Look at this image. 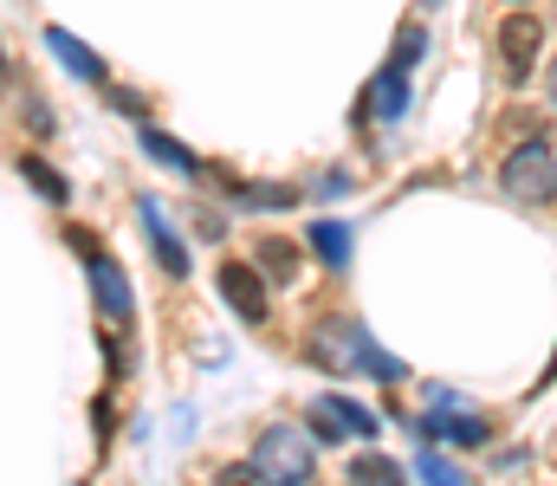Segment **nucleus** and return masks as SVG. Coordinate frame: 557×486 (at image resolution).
<instances>
[{"label":"nucleus","instance_id":"nucleus-1","mask_svg":"<svg viewBox=\"0 0 557 486\" xmlns=\"http://www.w3.org/2000/svg\"><path fill=\"white\" fill-rule=\"evenodd\" d=\"M253 461H260V468H267V474H273L278 486H305V481H311V468H318V454H311V441H305L298 428H285V422L260 435V448H253Z\"/></svg>","mask_w":557,"mask_h":486},{"label":"nucleus","instance_id":"nucleus-2","mask_svg":"<svg viewBox=\"0 0 557 486\" xmlns=\"http://www.w3.org/2000/svg\"><path fill=\"white\" fill-rule=\"evenodd\" d=\"M499 182H506V195L512 201H552L557 195V157L545 144H519L506 169H499Z\"/></svg>","mask_w":557,"mask_h":486},{"label":"nucleus","instance_id":"nucleus-3","mask_svg":"<svg viewBox=\"0 0 557 486\" xmlns=\"http://www.w3.org/2000/svg\"><path fill=\"white\" fill-rule=\"evenodd\" d=\"M78 247H85V260H91V292H98V306H104V319H131V279H124V266L91 240V234H72Z\"/></svg>","mask_w":557,"mask_h":486},{"label":"nucleus","instance_id":"nucleus-4","mask_svg":"<svg viewBox=\"0 0 557 486\" xmlns=\"http://www.w3.org/2000/svg\"><path fill=\"white\" fill-rule=\"evenodd\" d=\"M539 39H545V26H539L532 13H512V20L499 26V65H506V78H512V85H519V78H532Z\"/></svg>","mask_w":557,"mask_h":486},{"label":"nucleus","instance_id":"nucleus-5","mask_svg":"<svg viewBox=\"0 0 557 486\" xmlns=\"http://www.w3.org/2000/svg\"><path fill=\"white\" fill-rule=\"evenodd\" d=\"M221 299H227L247 324H267V312H273V306H267V279H260L253 266H240V260L221 266Z\"/></svg>","mask_w":557,"mask_h":486},{"label":"nucleus","instance_id":"nucleus-6","mask_svg":"<svg viewBox=\"0 0 557 486\" xmlns=\"http://www.w3.org/2000/svg\"><path fill=\"white\" fill-rule=\"evenodd\" d=\"M143 227H149V240H156L162 273H169V279H188V247L175 240V227L162 221V208H156V201H143Z\"/></svg>","mask_w":557,"mask_h":486},{"label":"nucleus","instance_id":"nucleus-7","mask_svg":"<svg viewBox=\"0 0 557 486\" xmlns=\"http://www.w3.org/2000/svg\"><path fill=\"white\" fill-rule=\"evenodd\" d=\"M311 428H318V435H376V422H370L357 402H344V396H324V402L311 409Z\"/></svg>","mask_w":557,"mask_h":486},{"label":"nucleus","instance_id":"nucleus-8","mask_svg":"<svg viewBox=\"0 0 557 486\" xmlns=\"http://www.w3.org/2000/svg\"><path fill=\"white\" fill-rule=\"evenodd\" d=\"M370 111H376L383 124H396V117L409 111V65H389V72L376 78V98H370Z\"/></svg>","mask_w":557,"mask_h":486},{"label":"nucleus","instance_id":"nucleus-9","mask_svg":"<svg viewBox=\"0 0 557 486\" xmlns=\"http://www.w3.org/2000/svg\"><path fill=\"white\" fill-rule=\"evenodd\" d=\"M421 435H428V441H460V448H480V441H486V422H473V415H441V409H434V415L421 422Z\"/></svg>","mask_w":557,"mask_h":486},{"label":"nucleus","instance_id":"nucleus-10","mask_svg":"<svg viewBox=\"0 0 557 486\" xmlns=\"http://www.w3.org/2000/svg\"><path fill=\"white\" fill-rule=\"evenodd\" d=\"M46 46H52V52H59V59H65L72 72H85L91 85H104V65H98V59H91V52H85V46H78L72 33H59V26H52V33H46Z\"/></svg>","mask_w":557,"mask_h":486},{"label":"nucleus","instance_id":"nucleus-11","mask_svg":"<svg viewBox=\"0 0 557 486\" xmlns=\"http://www.w3.org/2000/svg\"><path fill=\"white\" fill-rule=\"evenodd\" d=\"M350 486H403V468L389 454H357L350 461Z\"/></svg>","mask_w":557,"mask_h":486},{"label":"nucleus","instance_id":"nucleus-12","mask_svg":"<svg viewBox=\"0 0 557 486\" xmlns=\"http://www.w3.org/2000/svg\"><path fill=\"white\" fill-rule=\"evenodd\" d=\"M311 247H318V260L344 266V260H350V227H344V221H318V227H311Z\"/></svg>","mask_w":557,"mask_h":486},{"label":"nucleus","instance_id":"nucleus-13","mask_svg":"<svg viewBox=\"0 0 557 486\" xmlns=\"http://www.w3.org/2000/svg\"><path fill=\"white\" fill-rule=\"evenodd\" d=\"M20 175L39 188V195H52V201H65V175L52 169V162H39V157H20Z\"/></svg>","mask_w":557,"mask_h":486},{"label":"nucleus","instance_id":"nucleus-14","mask_svg":"<svg viewBox=\"0 0 557 486\" xmlns=\"http://www.w3.org/2000/svg\"><path fill=\"white\" fill-rule=\"evenodd\" d=\"M234 201H247V208H292L298 201V188H273V182H253V188H227Z\"/></svg>","mask_w":557,"mask_h":486},{"label":"nucleus","instance_id":"nucleus-15","mask_svg":"<svg viewBox=\"0 0 557 486\" xmlns=\"http://www.w3.org/2000/svg\"><path fill=\"white\" fill-rule=\"evenodd\" d=\"M143 150H149L156 162H169V169H182V175H195V157H188V150H175L162 130H143Z\"/></svg>","mask_w":557,"mask_h":486},{"label":"nucleus","instance_id":"nucleus-16","mask_svg":"<svg viewBox=\"0 0 557 486\" xmlns=\"http://www.w3.org/2000/svg\"><path fill=\"white\" fill-rule=\"evenodd\" d=\"M260 266H267L273 279H292V273H298V247H292V240H267V247H260Z\"/></svg>","mask_w":557,"mask_h":486},{"label":"nucleus","instance_id":"nucleus-17","mask_svg":"<svg viewBox=\"0 0 557 486\" xmlns=\"http://www.w3.org/2000/svg\"><path fill=\"white\" fill-rule=\"evenodd\" d=\"M416 468H421V481L428 486H467V474H460L454 461H441V454H421Z\"/></svg>","mask_w":557,"mask_h":486},{"label":"nucleus","instance_id":"nucleus-18","mask_svg":"<svg viewBox=\"0 0 557 486\" xmlns=\"http://www.w3.org/2000/svg\"><path fill=\"white\" fill-rule=\"evenodd\" d=\"M214 486H278V481L260 468V461H240V468H221V481Z\"/></svg>","mask_w":557,"mask_h":486},{"label":"nucleus","instance_id":"nucleus-19","mask_svg":"<svg viewBox=\"0 0 557 486\" xmlns=\"http://www.w3.org/2000/svg\"><path fill=\"white\" fill-rule=\"evenodd\" d=\"M357 357H363V370H376V376H389V383L403 376V363H396V357H383V350H370V344H357Z\"/></svg>","mask_w":557,"mask_h":486},{"label":"nucleus","instance_id":"nucleus-20","mask_svg":"<svg viewBox=\"0 0 557 486\" xmlns=\"http://www.w3.org/2000/svg\"><path fill=\"white\" fill-rule=\"evenodd\" d=\"M552 98H557V65H552Z\"/></svg>","mask_w":557,"mask_h":486}]
</instances>
